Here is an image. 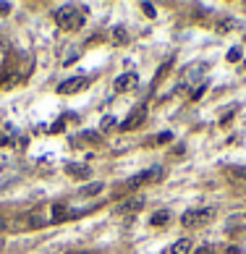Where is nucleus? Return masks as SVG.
I'll list each match as a JSON object with an SVG mask.
<instances>
[{
  "mask_svg": "<svg viewBox=\"0 0 246 254\" xmlns=\"http://www.w3.org/2000/svg\"><path fill=\"white\" fill-rule=\"evenodd\" d=\"M55 21L68 32H76V29L84 26V11L76 8V5H63V8L55 11Z\"/></svg>",
  "mask_w": 246,
  "mask_h": 254,
  "instance_id": "obj_1",
  "label": "nucleus"
},
{
  "mask_svg": "<svg viewBox=\"0 0 246 254\" xmlns=\"http://www.w3.org/2000/svg\"><path fill=\"white\" fill-rule=\"evenodd\" d=\"M215 218V210L212 207H207V210H189V212H183V218H181V223L183 226H204L207 220H212Z\"/></svg>",
  "mask_w": 246,
  "mask_h": 254,
  "instance_id": "obj_2",
  "label": "nucleus"
},
{
  "mask_svg": "<svg viewBox=\"0 0 246 254\" xmlns=\"http://www.w3.org/2000/svg\"><path fill=\"white\" fill-rule=\"evenodd\" d=\"M144 115H147V107H144V105L134 107L131 115H128V121H123V123H121V128H123V131H131V128H136V126H139V123L144 121Z\"/></svg>",
  "mask_w": 246,
  "mask_h": 254,
  "instance_id": "obj_3",
  "label": "nucleus"
},
{
  "mask_svg": "<svg viewBox=\"0 0 246 254\" xmlns=\"http://www.w3.org/2000/svg\"><path fill=\"white\" fill-rule=\"evenodd\" d=\"M81 87H84V79H81V76H76V79H68V81H63V84H60V87H58V92H60V95H71V92L81 89Z\"/></svg>",
  "mask_w": 246,
  "mask_h": 254,
  "instance_id": "obj_4",
  "label": "nucleus"
},
{
  "mask_svg": "<svg viewBox=\"0 0 246 254\" xmlns=\"http://www.w3.org/2000/svg\"><path fill=\"white\" fill-rule=\"evenodd\" d=\"M131 87H136V76L134 74H123V76H118L115 79V89H131Z\"/></svg>",
  "mask_w": 246,
  "mask_h": 254,
  "instance_id": "obj_5",
  "label": "nucleus"
},
{
  "mask_svg": "<svg viewBox=\"0 0 246 254\" xmlns=\"http://www.w3.org/2000/svg\"><path fill=\"white\" fill-rule=\"evenodd\" d=\"M194 249V244L189 241V238H178V241L173 244V254H191Z\"/></svg>",
  "mask_w": 246,
  "mask_h": 254,
  "instance_id": "obj_6",
  "label": "nucleus"
},
{
  "mask_svg": "<svg viewBox=\"0 0 246 254\" xmlns=\"http://www.w3.org/2000/svg\"><path fill=\"white\" fill-rule=\"evenodd\" d=\"M168 220H171V212H168V210H157L155 215H152L149 223H152V226H165Z\"/></svg>",
  "mask_w": 246,
  "mask_h": 254,
  "instance_id": "obj_7",
  "label": "nucleus"
},
{
  "mask_svg": "<svg viewBox=\"0 0 246 254\" xmlns=\"http://www.w3.org/2000/svg\"><path fill=\"white\" fill-rule=\"evenodd\" d=\"M68 215H74V212H68L63 204H55V207H52V220H63V218H68Z\"/></svg>",
  "mask_w": 246,
  "mask_h": 254,
  "instance_id": "obj_8",
  "label": "nucleus"
},
{
  "mask_svg": "<svg viewBox=\"0 0 246 254\" xmlns=\"http://www.w3.org/2000/svg\"><path fill=\"white\" fill-rule=\"evenodd\" d=\"M113 40L115 42H126L128 40V37H126V29H123V26H115L113 29Z\"/></svg>",
  "mask_w": 246,
  "mask_h": 254,
  "instance_id": "obj_9",
  "label": "nucleus"
},
{
  "mask_svg": "<svg viewBox=\"0 0 246 254\" xmlns=\"http://www.w3.org/2000/svg\"><path fill=\"white\" fill-rule=\"evenodd\" d=\"M99 189H102V183H89V186H84V189H81V194H84V197H89V194H97Z\"/></svg>",
  "mask_w": 246,
  "mask_h": 254,
  "instance_id": "obj_10",
  "label": "nucleus"
},
{
  "mask_svg": "<svg viewBox=\"0 0 246 254\" xmlns=\"http://www.w3.org/2000/svg\"><path fill=\"white\" fill-rule=\"evenodd\" d=\"M40 226H45V220H42V215H29V228H40Z\"/></svg>",
  "mask_w": 246,
  "mask_h": 254,
  "instance_id": "obj_11",
  "label": "nucleus"
},
{
  "mask_svg": "<svg viewBox=\"0 0 246 254\" xmlns=\"http://www.w3.org/2000/svg\"><path fill=\"white\" fill-rule=\"evenodd\" d=\"M228 173L233 178H246V168H228Z\"/></svg>",
  "mask_w": 246,
  "mask_h": 254,
  "instance_id": "obj_12",
  "label": "nucleus"
},
{
  "mask_svg": "<svg viewBox=\"0 0 246 254\" xmlns=\"http://www.w3.org/2000/svg\"><path fill=\"white\" fill-rule=\"evenodd\" d=\"M142 11L147 13L149 19H155V16H157V13H155V5H152V3H142Z\"/></svg>",
  "mask_w": 246,
  "mask_h": 254,
  "instance_id": "obj_13",
  "label": "nucleus"
},
{
  "mask_svg": "<svg viewBox=\"0 0 246 254\" xmlns=\"http://www.w3.org/2000/svg\"><path fill=\"white\" fill-rule=\"evenodd\" d=\"M238 58H241V50H238V48H233V50L228 52V60H230V63H236Z\"/></svg>",
  "mask_w": 246,
  "mask_h": 254,
  "instance_id": "obj_14",
  "label": "nucleus"
},
{
  "mask_svg": "<svg viewBox=\"0 0 246 254\" xmlns=\"http://www.w3.org/2000/svg\"><path fill=\"white\" fill-rule=\"evenodd\" d=\"M155 142H157V144H165V142H171V134H168V131H165V134H160V136H155Z\"/></svg>",
  "mask_w": 246,
  "mask_h": 254,
  "instance_id": "obj_15",
  "label": "nucleus"
},
{
  "mask_svg": "<svg viewBox=\"0 0 246 254\" xmlns=\"http://www.w3.org/2000/svg\"><path fill=\"white\" fill-rule=\"evenodd\" d=\"M11 13V3H0V16H8Z\"/></svg>",
  "mask_w": 246,
  "mask_h": 254,
  "instance_id": "obj_16",
  "label": "nucleus"
},
{
  "mask_svg": "<svg viewBox=\"0 0 246 254\" xmlns=\"http://www.w3.org/2000/svg\"><path fill=\"white\" fill-rule=\"evenodd\" d=\"M113 123H115V121H113V115H107V118H105V123H102V128H110Z\"/></svg>",
  "mask_w": 246,
  "mask_h": 254,
  "instance_id": "obj_17",
  "label": "nucleus"
},
{
  "mask_svg": "<svg viewBox=\"0 0 246 254\" xmlns=\"http://www.w3.org/2000/svg\"><path fill=\"white\" fill-rule=\"evenodd\" d=\"M5 228H8V223H5L3 218H0V230H5Z\"/></svg>",
  "mask_w": 246,
  "mask_h": 254,
  "instance_id": "obj_18",
  "label": "nucleus"
},
{
  "mask_svg": "<svg viewBox=\"0 0 246 254\" xmlns=\"http://www.w3.org/2000/svg\"><path fill=\"white\" fill-rule=\"evenodd\" d=\"M228 254H241V252H238L236 246H230V249H228Z\"/></svg>",
  "mask_w": 246,
  "mask_h": 254,
  "instance_id": "obj_19",
  "label": "nucleus"
},
{
  "mask_svg": "<svg viewBox=\"0 0 246 254\" xmlns=\"http://www.w3.org/2000/svg\"><path fill=\"white\" fill-rule=\"evenodd\" d=\"M197 254H212V249H199Z\"/></svg>",
  "mask_w": 246,
  "mask_h": 254,
  "instance_id": "obj_20",
  "label": "nucleus"
},
{
  "mask_svg": "<svg viewBox=\"0 0 246 254\" xmlns=\"http://www.w3.org/2000/svg\"><path fill=\"white\" fill-rule=\"evenodd\" d=\"M0 144H8V139H5V136H3V134H0Z\"/></svg>",
  "mask_w": 246,
  "mask_h": 254,
  "instance_id": "obj_21",
  "label": "nucleus"
},
{
  "mask_svg": "<svg viewBox=\"0 0 246 254\" xmlns=\"http://www.w3.org/2000/svg\"><path fill=\"white\" fill-rule=\"evenodd\" d=\"M0 249H3V238H0Z\"/></svg>",
  "mask_w": 246,
  "mask_h": 254,
  "instance_id": "obj_22",
  "label": "nucleus"
}]
</instances>
